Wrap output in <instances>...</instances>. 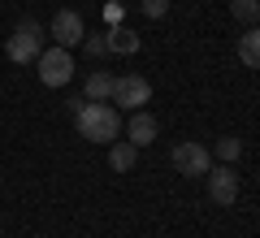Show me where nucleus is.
<instances>
[{
	"label": "nucleus",
	"instance_id": "obj_1",
	"mask_svg": "<svg viewBox=\"0 0 260 238\" xmlns=\"http://www.w3.org/2000/svg\"><path fill=\"white\" fill-rule=\"evenodd\" d=\"M78 121V134L87 143H104L109 147L113 139H121V113L117 104H104V100H83V109L74 113Z\"/></svg>",
	"mask_w": 260,
	"mask_h": 238
},
{
	"label": "nucleus",
	"instance_id": "obj_2",
	"mask_svg": "<svg viewBox=\"0 0 260 238\" xmlns=\"http://www.w3.org/2000/svg\"><path fill=\"white\" fill-rule=\"evenodd\" d=\"M5 52H9L13 65H35V56L44 52V26H39L35 18H22L18 26H13L9 44H5Z\"/></svg>",
	"mask_w": 260,
	"mask_h": 238
},
{
	"label": "nucleus",
	"instance_id": "obj_3",
	"mask_svg": "<svg viewBox=\"0 0 260 238\" xmlns=\"http://www.w3.org/2000/svg\"><path fill=\"white\" fill-rule=\"evenodd\" d=\"M35 70L44 87H65L74 78V56H70V48H44L35 56Z\"/></svg>",
	"mask_w": 260,
	"mask_h": 238
},
{
	"label": "nucleus",
	"instance_id": "obj_4",
	"mask_svg": "<svg viewBox=\"0 0 260 238\" xmlns=\"http://www.w3.org/2000/svg\"><path fill=\"white\" fill-rule=\"evenodd\" d=\"M169 160H174V169L182 178H204L208 169H213V152H208L204 143H195V139H182V143L169 152Z\"/></svg>",
	"mask_w": 260,
	"mask_h": 238
},
{
	"label": "nucleus",
	"instance_id": "obj_5",
	"mask_svg": "<svg viewBox=\"0 0 260 238\" xmlns=\"http://www.w3.org/2000/svg\"><path fill=\"white\" fill-rule=\"evenodd\" d=\"M148 100H152V83L143 74H121V78H113V104H117V109L139 113Z\"/></svg>",
	"mask_w": 260,
	"mask_h": 238
},
{
	"label": "nucleus",
	"instance_id": "obj_6",
	"mask_svg": "<svg viewBox=\"0 0 260 238\" xmlns=\"http://www.w3.org/2000/svg\"><path fill=\"white\" fill-rule=\"evenodd\" d=\"M208 199L217 203V208H230L234 199H239V174H234V165H217L208 169Z\"/></svg>",
	"mask_w": 260,
	"mask_h": 238
},
{
	"label": "nucleus",
	"instance_id": "obj_7",
	"mask_svg": "<svg viewBox=\"0 0 260 238\" xmlns=\"http://www.w3.org/2000/svg\"><path fill=\"white\" fill-rule=\"evenodd\" d=\"M48 35L56 39V48H78L83 35H87V26H83V18H78L74 9H61L52 18V26H48Z\"/></svg>",
	"mask_w": 260,
	"mask_h": 238
},
{
	"label": "nucleus",
	"instance_id": "obj_8",
	"mask_svg": "<svg viewBox=\"0 0 260 238\" xmlns=\"http://www.w3.org/2000/svg\"><path fill=\"white\" fill-rule=\"evenodd\" d=\"M121 130H126V139H130L135 147H148L152 139H156V117L139 109V113H130V121H126Z\"/></svg>",
	"mask_w": 260,
	"mask_h": 238
},
{
	"label": "nucleus",
	"instance_id": "obj_9",
	"mask_svg": "<svg viewBox=\"0 0 260 238\" xmlns=\"http://www.w3.org/2000/svg\"><path fill=\"white\" fill-rule=\"evenodd\" d=\"M104 44H109L113 56H135V52L143 48V39L135 35L130 26H109V30H104Z\"/></svg>",
	"mask_w": 260,
	"mask_h": 238
},
{
	"label": "nucleus",
	"instance_id": "obj_10",
	"mask_svg": "<svg viewBox=\"0 0 260 238\" xmlns=\"http://www.w3.org/2000/svg\"><path fill=\"white\" fill-rule=\"evenodd\" d=\"M135 165H139V147L130 143V139H113L109 143V169L113 174H130Z\"/></svg>",
	"mask_w": 260,
	"mask_h": 238
},
{
	"label": "nucleus",
	"instance_id": "obj_11",
	"mask_svg": "<svg viewBox=\"0 0 260 238\" xmlns=\"http://www.w3.org/2000/svg\"><path fill=\"white\" fill-rule=\"evenodd\" d=\"M239 61L247 70H260V26H247L239 35Z\"/></svg>",
	"mask_w": 260,
	"mask_h": 238
},
{
	"label": "nucleus",
	"instance_id": "obj_12",
	"mask_svg": "<svg viewBox=\"0 0 260 238\" xmlns=\"http://www.w3.org/2000/svg\"><path fill=\"white\" fill-rule=\"evenodd\" d=\"M83 95H87V100H113V74H109V70H95V74H87Z\"/></svg>",
	"mask_w": 260,
	"mask_h": 238
},
{
	"label": "nucleus",
	"instance_id": "obj_13",
	"mask_svg": "<svg viewBox=\"0 0 260 238\" xmlns=\"http://www.w3.org/2000/svg\"><path fill=\"white\" fill-rule=\"evenodd\" d=\"M230 13L243 26H260V0H230Z\"/></svg>",
	"mask_w": 260,
	"mask_h": 238
},
{
	"label": "nucleus",
	"instance_id": "obj_14",
	"mask_svg": "<svg viewBox=\"0 0 260 238\" xmlns=\"http://www.w3.org/2000/svg\"><path fill=\"white\" fill-rule=\"evenodd\" d=\"M239 156H243V139H234V134L217 139V160H221V165H234Z\"/></svg>",
	"mask_w": 260,
	"mask_h": 238
},
{
	"label": "nucleus",
	"instance_id": "obj_15",
	"mask_svg": "<svg viewBox=\"0 0 260 238\" xmlns=\"http://www.w3.org/2000/svg\"><path fill=\"white\" fill-rule=\"evenodd\" d=\"M83 48L87 56H91V61H100V56H109V44H104V35H83Z\"/></svg>",
	"mask_w": 260,
	"mask_h": 238
},
{
	"label": "nucleus",
	"instance_id": "obj_16",
	"mask_svg": "<svg viewBox=\"0 0 260 238\" xmlns=\"http://www.w3.org/2000/svg\"><path fill=\"white\" fill-rule=\"evenodd\" d=\"M139 9L148 13V18H165V13H169V0H139Z\"/></svg>",
	"mask_w": 260,
	"mask_h": 238
},
{
	"label": "nucleus",
	"instance_id": "obj_17",
	"mask_svg": "<svg viewBox=\"0 0 260 238\" xmlns=\"http://www.w3.org/2000/svg\"><path fill=\"white\" fill-rule=\"evenodd\" d=\"M104 22L109 26H121V5H104Z\"/></svg>",
	"mask_w": 260,
	"mask_h": 238
},
{
	"label": "nucleus",
	"instance_id": "obj_18",
	"mask_svg": "<svg viewBox=\"0 0 260 238\" xmlns=\"http://www.w3.org/2000/svg\"><path fill=\"white\" fill-rule=\"evenodd\" d=\"M0 238H5V229H0Z\"/></svg>",
	"mask_w": 260,
	"mask_h": 238
}]
</instances>
